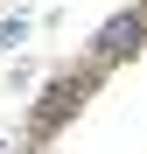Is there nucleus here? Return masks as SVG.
Segmentation results:
<instances>
[{
  "instance_id": "obj_2",
  "label": "nucleus",
  "mask_w": 147,
  "mask_h": 154,
  "mask_svg": "<svg viewBox=\"0 0 147 154\" xmlns=\"http://www.w3.org/2000/svg\"><path fill=\"white\" fill-rule=\"evenodd\" d=\"M133 42H140V21H112V28H105V42H98V56H126Z\"/></svg>"
},
{
  "instance_id": "obj_1",
  "label": "nucleus",
  "mask_w": 147,
  "mask_h": 154,
  "mask_svg": "<svg viewBox=\"0 0 147 154\" xmlns=\"http://www.w3.org/2000/svg\"><path fill=\"white\" fill-rule=\"evenodd\" d=\"M77 98H84V77H70V84H56V91H49V105L35 112V126H42V133H49V126H56L70 105H77Z\"/></svg>"
}]
</instances>
